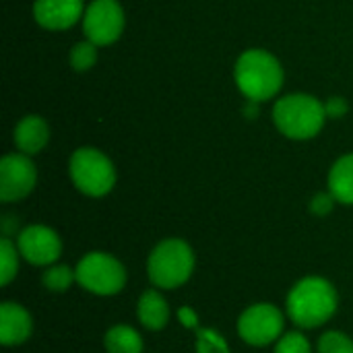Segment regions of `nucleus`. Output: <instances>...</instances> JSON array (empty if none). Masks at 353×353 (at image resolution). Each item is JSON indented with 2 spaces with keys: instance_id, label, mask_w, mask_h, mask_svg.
<instances>
[{
  "instance_id": "nucleus-19",
  "label": "nucleus",
  "mask_w": 353,
  "mask_h": 353,
  "mask_svg": "<svg viewBox=\"0 0 353 353\" xmlns=\"http://www.w3.org/2000/svg\"><path fill=\"white\" fill-rule=\"evenodd\" d=\"M196 353H232L225 337L215 329H196Z\"/></svg>"
},
{
  "instance_id": "nucleus-2",
  "label": "nucleus",
  "mask_w": 353,
  "mask_h": 353,
  "mask_svg": "<svg viewBox=\"0 0 353 353\" xmlns=\"http://www.w3.org/2000/svg\"><path fill=\"white\" fill-rule=\"evenodd\" d=\"M234 79L242 95L248 101L259 103L279 93L283 85V68L267 50H248L238 58Z\"/></svg>"
},
{
  "instance_id": "nucleus-23",
  "label": "nucleus",
  "mask_w": 353,
  "mask_h": 353,
  "mask_svg": "<svg viewBox=\"0 0 353 353\" xmlns=\"http://www.w3.org/2000/svg\"><path fill=\"white\" fill-rule=\"evenodd\" d=\"M333 205H335V196L331 192H321L312 199L310 203V211L314 215H327L333 211Z\"/></svg>"
},
{
  "instance_id": "nucleus-3",
  "label": "nucleus",
  "mask_w": 353,
  "mask_h": 353,
  "mask_svg": "<svg viewBox=\"0 0 353 353\" xmlns=\"http://www.w3.org/2000/svg\"><path fill=\"white\" fill-rule=\"evenodd\" d=\"M325 120V103L306 93L285 95L273 108V122L277 130L294 141H306L316 137L323 130Z\"/></svg>"
},
{
  "instance_id": "nucleus-13",
  "label": "nucleus",
  "mask_w": 353,
  "mask_h": 353,
  "mask_svg": "<svg viewBox=\"0 0 353 353\" xmlns=\"http://www.w3.org/2000/svg\"><path fill=\"white\" fill-rule=\"evenodd\" d=\"M50 141V128L48 122L41 116H25L17 128H14V145L19 153L25 155H37Z\"/></svg>"
},
{
  "instance_id": "nucleus-9",
  "label": "nucleus",
  "mask_w": 353,
  "mask_h": 353,
  "mask_svg": "<svg viewBox=\"0 0 353 353\" xmlns=\"http://www.w3.org/2000/svg\"><path fill=\"white\" fill-rule=\"evenodd\" d=\"M37 184V170L29 155L10 153L0 161V201L14 203L31 194Z\"/></svg>"
},
{
  "instance_id": "nucleus-5",
  "label": "nucleus",
  "mask_w": 353,
  "mask_h": 353,
  "mask_svg": "<svg viewBox=\"0 0 353 353\" xmlns=\"http://www.w3.org/2000/svg\"><path fill=\"white\" fill-rule=\"evenodd\" d=\"M72 184L87 196H105L116 184V170L108 155L93 147H81L72 153L68 165Z\"/></svg>"
},
{
  "instance_id": "nucleus-18",
  "label": "nucleus",
  "mask_w": 353,
  "mask_h": 353,
  "mask_svg": "<svg viewBox=\"0 0 353 353\" xmlns=\"http://www.w3.org/2000/svg\"><path fill=\"white\" fill-rule=\"evenodd\" d=\"M19 256H21L19 248L8 238H2L0 240V283L2 285H8L17 277Z\"/></svg>"
},
{
  "instance_id": "nucleus-22",
  "label": "nucleus",
  "mask_w": 353,
  "mask_h": 353,
  "mask_svg": "<svg viewBox=\"0 0 353 353\" xmlns=\"http://www.w3.org/2000/svg\"><path fill=\"white\" fill-rule=\"evenodd\" d=\"M275 353H312V345L302 333L292 331L281 335V339L275 343Z\"/></svg>"
},
{
  "instance_id": "nucleus-16",
  "label": "nucleus",
  "mask_w": 353,
  "mask_h": 353,
  "mask_svg": "<svg viewBox=\"0 0 353 353\" xmlns=\"http://www.w3.org/2000/svg\"><path fill=\"white\" fill-rule=\"evenodd\" d=\"M103 345L108 353H143L145 347L139 331L128 325H116L108 329L103 337Z\"/></svg>"
},
{
  "instance_id": "nucleus-20",
  "label": "nucleus",
  "mask_w": 353,
  "mask_h": 353,
  "mask_svg": "<svg viewBox=\"0 0 353 353\" xmlns=\"http://www.w3.org/2000/svg\"><path fill=\"white\" fill-rule=\"evenodd\" d=\"M97 62V46L93 41H79L70 50V64L77 72L89 70Z\"/></svg>"
},
{
  "instance_id": "nucleus-10",
  "label": "nucleus",
  "mask_w": 353,
  "mask_h": 353,
  "mask_svg": "<svg viewBox=\"0 0 353 353\" xmlns=\"http://www.w3.org/2000/svg\"><path fill=\"white\" fill-rule=\"evenodd\" d=\"M17 248L29 265L50 267L62 254V240L52 228L41 225V223H33V225H27L19 234Z\"/></svg>"
},
{
  "instance_id": "nucleus-8",
  "label": "nucleus",
  "mask_w": 353,
  "mask_h": 353,
  "mask_svg": "<svg viewBox=\"0 0 353 353\" xmlns=\"http://www.w3.org/2000/svg\"><path fill=\"white\" fill-rule=\"evenodd\" d=\"M83 31L99 46L114 43L124 31V10L118 0H93L83 14Z\"/></svg>"
},
{
  "instance_id": "nucleus-1",
  "label": "nucleus",
  "mask_w": 353,
  "mask_h": 353,
  "mask_svg": "<svg viewBox=\"0 0 353 353\" xmlns=\"http://www.w3.org/2000/svg\"><path fill=\"white\" fill-rule=\"evenodd\" d=\"M339 306L335 285L325 277H304L288 294L285 310L292 323L302 329H316L329 323Z\"/></svg>"
},
{
  "instance_id": "nucleus-14",
  "label": "nucleus",
  "mask_w": 353,
  "mask_h": 353,
  "mask_svg": "<svg viewBox=\"0 0 353 353\" xmlns=\"http://www.w3.org/2000/svg\"><path fill=\"white\" fill-rule=\"evenodd\" d=\"M139 323L149 331H161L170 323V304L159 290H147L137 304Z\"/></svg>"
},
{
  "instance_id": "nucleus-6",
  "label": "nucleus",
  "mask_w": 353,
  "mask_h": 353,
  "mask_svg": "<svg viewBox=\"0 0 353 353\" xmlns=\"http://www.w3.org/2000/svg\"><path fill=\"white\" fill-rule=\"evenodd\" d=\"M77 271V283L93 296H116L126 285V269L124 265L108 252H89L85 254Z\"/></svg>"
},
{
  "instance_id": "nucleus-15",
  "label": "nucleus",
  "mask_w": 353,
  "mask_h": 353,
  "mask_svg": "<svg viewBox=\"0 0 353 353\" xmlns=\"http://www.w3.org/2000/svg\"><path fill=\"white\" fill-rule=\"evenodd\" d=\"M329 192L337 203L353 205V153L335 161L329 172Z\"/></svg>"
},
{
  "instance_id": "nucleus-7",
  "label": "nucleus",
  "mask_w": 353,
  "mask_h": 353,
  "mask_svg": "<svg viewBox=\"0 0 353 353\" xmlns=\"http://www.w3.org/2000/svg\"><path fill=\"white\" fill-rule=\"evenodd\" d=\"M285 316L271 302H259L248 306L238 319V335L252 347H265L277 343L283 335Z\"/></svg>"
},
{
  "instance_id": "nucleus-21",
  "label": "nucleus",
  "mask_w": 353,
  "mask_h": 353,
  "mask_svg": "<svg viewBox=\"0 0 353 353\" xmlns=\"http://www.w3.org/2000/svg\"><path fill=\"white\" fill-rule=\"evenodd\" d=\"M319 353H353V339L341 331H329L319 339Z\"/></svg>"
},
{
  "instance_id": "nucleus-11",
  "label": "nucleus",
  "mask_w": 353,
  "mask_h": 353,
  "mask_svg": "<svg viewBox=\"0 0 353 353\" xmlns=\"http://www.w3.org/2000/svg\"><path fill=\"white\" fill-rule=\"evenodd\" d=\"M83 14V0H35L33 4L37 25L50 31L68 29Z\"/></svg>"
},
{
  "instance_id": "nucleus-12",
  "label": "nucleus",
  "mask_w": 353,
  "mask_h": 353,
  "mask_svg": "<svg viewBox=\"0 0 353 353\" xmlns=\"http://www.w3.org/2000/svg\"><path fill=\"white\" fill-rule=\"evenodd\" d=\"M33 333L31 314L17 302H4L0 306V343L17 347L25 343Z\"/></svg>"
},
{
  "instance_id": "nucleus-24",
  "label": "nucleus",
  "mask_w": 353,
  "mask_h": 353,
  "mask_svg": "<svg viewBox=\"0 0 353 353\" xmlns=\"http://www.w3.org/2000/svg\"><path fill=\"white\" fill-rule=\"evenodd\" d=\"M325 110H327V116L331 118H341L345 112H347V101L343 97H331L327 103H325Z\"/></svg>"
},
{
  "instance_id": "nucleus-25",
  "label": "nucleus",
  "mask_w": 353,
  "mask_h": 353,
  "mask_svg": "<svg viewBox=\"0 0 353 353\" xmlns=\"http://www.w3.org/2000/svg\"><path fill=\"white\" fill-rule=\"evenodd\" d=\"M180 321L186 325V327H196V314L190 310V308H182L180 310ZM199 329V327H196Z\"/></svg>"
},
{
  "instance_id": "nucleus-4",
  "label": "nucleus",
  "mask_w": 353,
  "mask_h": 353,
  "mask_svg": "<svg viewBox=\"0 0 353 353\" xmlns=\"http://www.w3.org/2000/svg\"><path fill=\"white\" fill-rule=\"evenodd\" d=\"M194 273V252L188 242L180 238L161 240L149 254L147 275L159 290H176L184 285Z\"/></svg>"
},
{
  "instance_id": "nucleus-17",
  "label": "nucleus",
  "mask_w": 353,
  "mask_h": 353,
  "mask_svg": "<svg viewBox=\"0 0 353 353\" xmlns=\"http://www.w3.org/2000/svg\"><path fill=\"white\" fill-rule=\"evenodd\" d=\"M41 283L48 292L64 294L72 288V283H77V271L68 265H50L41 273Z\"/></svg>"
}]
</instances>
